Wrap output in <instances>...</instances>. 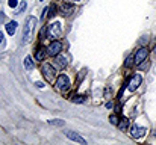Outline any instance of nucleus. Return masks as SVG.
I'll return each mask as SVG.
<instances>
[{"label":"nucleus","mask_w":156,"mask_h":145,"mask_svg":"<svg viewBox=\"0 0 156 145\" xmlns=\"http://www.w3.org/2000/svg\"><path fill=\"white\" fill-rule=\"evenodd\" d=\"M35 23H37V18L35 17H29L26 20V24H24V30H23V43H27L29 38H30V33L35 27Z\"/></svg>","instance_id":"obj_1"},{"label":"nucleus","mask_w":156,"mask_h":145,"mask_svg":"<svg viewBox=\"0 0 156 145\" xmlns=\"http://www.w3.org/2000/svg\"><path fill=\"white\" fill-rule=\"evenodd\" d=\"M43 76L47 82H53L56 79V71L50 64H44L43 65Z\"/></svg>","instance_id":"obj_2"},{"label":"nucleus","mask_w":156,"mask_h":145,"mask_svg":"<svg viewBox=\"0 0 156 145\" xmlns=\"http://www.w3.org/2000/svg\"><path fill=\"white\" fill-rule=\"evenodd\" d=\"M56 88H58V91H61V92H64V91H67V89L70 88V80H68V77H67L65 74H61V76L56 79Z\"/></svg>","instance_id":"obj_3"},{"label":"nucleus","mask_w":156,"mask_h":145,"mask_svg":"<svg viewBox=\"0 0 156 145\" xmlns=\"http://www.w3.org/2000/svg\"><path fill=\"white\" fill-rule=\"evenodd\" d=\"M61 50H62L61 41H53V43H50V46L47 47V53H49L50 56H58Z\"/></svg>","instance_id":"obj_4"},{"label":"nucleus","mask_w":156,"mask_h":145,"mask_svg":"<svg viewBox=\"0 0 156 145\" xmlns=\"http://www.w3.org/2000/svg\"><path fill=\"white\" fill-rule=\"evenodd\" d=\"M147 56H149V50L146 47H143V48H140L138 51H136V54L133 56V59H135V64L138 65V64H141L144 59H147Z\"/></svg>","instance_id":"obj_5"},{"label":"nucleus","mask_w":156,"mask_h":145,"mask_svg":"<svg viewBox=\"0 0 156 145\" xmlns=\"http://www.w3.org/2000/svg\"><path fill=\"white\" fill-rule=\"evenodd\" d=\"M141 80H143V77L140 76V74H135L132 79H130V82H129V91H136V88L141 85Z\"/></svg>","instance_id":"obj_6"},{"label":"nucleus","mask_w":156,"mask_h":145,"mask_svg":"<svg viewBox=\"0 0 156 145\" xmlns=\"http://www.w3.org/2000/svg\"><path fill=\"white\" fill-rule=\"evenodd\" d=\"M67 138L71 139V141H74V142H79V144H82V145L87 144V141L82 136H79L77 133H74V132H67Z\"/></svg>","instance_id":"obj_7"},{"label":"nucleus","mask_w":156,"mask_h":145,"mask_svg":"<svg viewBox=\"0 0 156 145\" xmlns=\"http://www.w3.org/2000/svg\"><path fill=\"white\" fill-rule=\"evenodd\" d=\"M146 132H147V130H146L144 127H136V126H135L130 133H132V138H136V139H138V138H143V136L146 135Z\"/></svg>","instance_id":"obj_8"},{"label":"nucleus","mask_w":156,"mask_h":145,"mask_svg":"<svg viewBox=\"0 0 156 145\" xmlns=\"http://www.w3.org/2000/svg\"><path fill=\"white\" fill-rule=\"evenodd\" d=\"M73 11H74V6H73V5H67V3H64V5L61 6V12H62L64 15H70Z\"/></svg>","instance_id":"obj_9"},{"label":"nucleus","mask_w":156,"mask_h":145,"mask_svg":"<svg viewBox=\"0 0 156 145\" xmlns=\"http://www.w3.org/2000/svg\"><path fill=\"white\" fill-rule=\"evenodd\" d=\"M50 30H52V35H55V36H61V35H62V32H61V24H59L58 21L52 24Z\"/></svg>","instance_id":"obj_10"},{"label":"nucleus","mask_w":156,"mask_h":145,"mask_svg":"<svg viewBox=\"0 0 156 145\" xmlns=\"http://www.w3.org/2000/svg\"><path fill=\"white\" fill-rule=\"evenodd\" d=\"M15 30H17V21H9V23L6 24V32H8L9 35H14Z\"/></svg>","instance_id":"obj_11"},{"label":"nucleus","mask_w":156,"mask_h":145,"mask_svg":"<svg viewBox=\"0 0 156 145\" xmlns=\"http://www.w3.org/2000/svg\"><path fill=\"white\" fill-rule=\"evenodd\" d=\"M35 57L38 59V60H43L44 57H46V48L44 47H40L37 50V53H35Z\"/></svg>","instance_id":"obj_12"},{"label":"nucleus","mask_w":156,"mask_h":145,"mask_svg":"<svg viewBox=\"0 0 156 145\" xmlns=\"http://www.w3.org/2000/svg\"><path fill=\"white\" fill-rule=\"evenodd\" d=\"M56 62H58L59 67H67V64H68V60H67L65 56H58L56 57Z\"/></svg>","instance_id":"obj_13"},{"label":"nucleus","mask_w":156,"mask_h":145,"mask_svg":"<svg viewBox=\"0 0 156 145\" xmlns=\"http://www.w3.org/2000/svg\"><path fill=\"white\" fill-rule=\"evenodd\" d=\"M127 127H129V119H126V118L120 119V123H118V129H120V130H126Z\"/></svg>","instance_id":"obj_14"},{"label":"nucleus","mask_w":156,"mask_h":145,"mask_svg":"<svg viewBox=\"0 0 156 145\" xmlns=\"http://www.w3.org/2000/svg\"><path fill=\"white\" fill-rule=\"evenodd\" d=\"M24 68L26 70H32L34 68V62H32V59L27 56V57H24Z\"/></svg>","instance_id":"obj_15"},{"label":"nucleus","mask_w":156,"mask_h":145,"mask_svg":"<svg viewBox=\"0 0 156 145\" xmlns=\"http://www.w3.org/2000/svg\"><path fill=\"white\" fill-rule=\"evenodd\" d=\"M49 124L50 126H56V127H61V126H64V121L62 119H50Z\"/></svg>","instance_id":"obj_16"},{"label":"nucleus","mask_w":156,"mask_h":145,"mask_svg":"<svg viewBox=\"0 0 156 145\" xmlns=\"http://www.w3.org/2000/svg\"><path fill=\"white\" fill-rule=\"evenodd\" d=\"M149 65H150V64H149V60H147V59H144L141 64H138V68H140V70H147V68H149Z\"/></svg>","instance_id":"obj_17"},{"label":"nucleus","mask_w":156,"mask_h":145,"mask_svg":"<svg viewBox=\"0 0 156 145\" xmlns=\"http://www.w3.org/2000/svg\"><path fill=\"white\" fill-rule=\"evenodd\" d=\"M135 62V59H133V56H129L127 59H126V62H124V67L126 68H129V67H132V64Z\"/></svg>","instance_id":"obj_18"},{"label":"nucleus","mask_w":156,"mask_h":145,"mask_svg":"<svg viewBox=\"0 0 156 145\" xmlns=\"http://www.w3.org/2000/svg\"><path fill=\"white\" fill-rule=\"evenodd\" d=\"M109 121H111V124H114V126H118V123H120V119H118L117 115H111V116H109Z\"/></svg>","instance_id":"obj_19"},{"label":"nucleus","mask_w":156,"mask_h":145,"mask_svg":"<svg viewBox=\"0 0 156 145\" xmlns=\"http://www.w3.org/2000/svg\"><path fill=\"white\" fill-rule=\"evenodd\" d=\"M73 101H74V103H83V101H85V97L83 95H77V97H74V98H73Z\"/></svg>","instance_id":"obj_20"},{"label":"nucleus","mask_w":156,"mask_h":145,"mask_svg":"<svg viewBox=\"0 0 156 145\" xmlns=\"http://www.w3.org/2000/svg\"><path fill=\"white\" fill-rule=\"evenodd\" d=\"M40 36H41V38H47V27H46V26L41 29V32H40Z\"/></svg>","instance_id":"obj_21"},{"label":"nucleus","mask_w":156,"mask_h":145,"mask_svg":"<svg viewBox=\"0 0 156 145\" xmlns=\"http://www.w3.org/2000/svg\"><path fill=\"white\" fill-rule=\"evenodd\" d=\"M8 5H9L11 8H15V6L18 5V0H9V2H8Z\"/></svg>","instance_id":"obj_22"},{"label":"nucleus","mask_w":156,"mask_h":145,"mask_svg":"<svg viewBox=\"0 0 156 145\" xmlns=\"http://www.w3.org/2000/svg\"><path fill=\"white\" fill-rule=\"evenodd\" d=\"M49 11H50V17H53V15L56 14V6H55V5H52V6L49 8Z\"/></svg>","instance_id":"obj_23"},{"label":"nucleus","mask_w":156,"mask_h":145,"mask_svg":"<svg viewBox=\"0 0 156 145\" xmlns=\"http://www.w3.org/2000/svg\"><path fill=\"white\" fill-rule=\"evenodd\" d=\"M3 20H5V14H3V12H0V23H2Z\"/></svg>","instance_id":"obj_24"},{"label":"nucleus","mask_w":156,"mask_h":145,"mask_svg":"<svg viewBox=\"0 0 156 145\" xmlns=\"http://www.w3.org/2000/svg\"><path fill=\"white\" fill-rule=\"evenodd\" d=\"M37 86H38V88H43V86H44V85H43V83H41V82H37Z\"/></svg>","instance_id":"obj_25"},{"label":"nucleus","mask_w":156,"mask_h":145,"mask_svg":"<svg viewBox=\"0 0 156 145\" xmlns=\"http://www.w3.org/2000/svg\"><path fill=\"white\" fill-rule=\"evenodd\" d=\"M2 40H3V33L0 32V43H2Z\"/></svg>","instance_id":"obj_26"},{"label":"nucleus","mask_w":156,"mask_h":145,"mask_svg":"<svg viewBox=\"0 0 156 145\" xmlns=\"http://www.w3.org/2000/svg\"><path fill=\"white\" fill-rule=\"evenodd\" d=\"M153 51H155V53H156V46H155V48H153Z\"/></svg>","instance_id":"obj_27"}]
</instances>
